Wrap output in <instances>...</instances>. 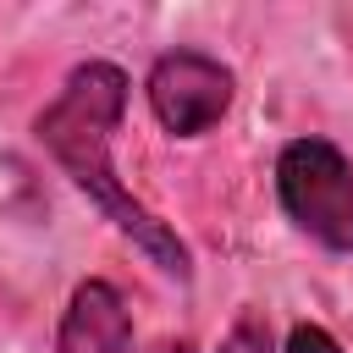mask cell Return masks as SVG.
<instances>
[{"mask_svg": "<svg viewBox=\"0 0 353 353\" xmlns=\"http://www.w3.org/2000/svg\"><path fill=\"white\" fill-rule=\"evenodd\" d=\"M221 353H276L270 325H265L259 314H237V320H232V331L221 336Z\"/></svg>", "mask_w": 353, "mask_h": 353, "instance_id": "5", "label": "cell"}, {"mask_svg": "<svg viewBox=\"0 0 353 353\" xmlns=\"http://www.w3.org/2000/svg\"><path fill=\"white\" fill-rule=\"evenodd\" d=\"M287 353H342V347H336V336H331L325 325H292Z\"/></svg>", "mask_w": 353, "mask_h": 353, "instance_id": "6", "label": "cell"}, {"mask_svg": "<svg viewBox=\"0 0 353 353\" xmlns=\"http://www.w3.org/2000/svg\"><path fill=\"white\" fill-rule=\"evenodd\" d=\"M121 110H127V72L116 61H77L61 83V94L33 116V138L39 149L72 176L77 193H88V204L165 276L188 281L193 276V259H188V243L149 210L132 199V188L116 176V160H110V143H116V127H121Z\"/></svg>", "mask_w": 353, "mask_h": 353, "instance_id": "1", "label": "cell"}, {"mask_svg": "<svg viewBox=\"0 0 353 353\" xmlns=\"http://www.w3.org/2000/svg\"><path fill=\"white\" fill-rule=\"evenodd\" d=\"M55 353H132V314L110 281H77L55 331Z\"/></svg>", "mask_w": 353, "mask_h": 353, "instance_id": "4", "label": "cell"}, {"mask_svg": "<svg viewBox=\"0 0 353 353\" xmlns=\"http://www.w3.org/2000/svg\"><path fill=\"white\" fill-rule=\"evenodd\" d=\"M232 66H221L204 50H165L149 66V110L171 138H199L232 110Z\"/></svg>", "mask_w": 353, "mask_h": 353, "instance_id": "3", "label": "cell"}, {"mask_svg": "<svg viewBox=\"0 0 353 353\" xmlns=\"http://www.w3.org/2000/svg\"><path fill=\"white\" fill-rule=\"evenodd\" d=\"M149 353H193V342H160V347H149Z\"/></svg>", "mask_w": 353, "mask_h": 353, "instance_id": "7", "label": "cell"}, {"mask_svg": "<svg viewBox=\"0 0 353 353\" xmlns=\"http://www.w3.org/2000/svg\"><path fill=\"white\" fill-rule=\"evenodd\" d=\"M276 199L303 237H314L331 254H353V160L331 138L281 143Z\"/></svg>", "mask_w": 353, "mask_h": 353, "instance_id": "2", "label": "cell"}]
</instances>
